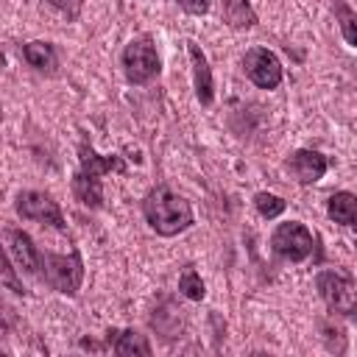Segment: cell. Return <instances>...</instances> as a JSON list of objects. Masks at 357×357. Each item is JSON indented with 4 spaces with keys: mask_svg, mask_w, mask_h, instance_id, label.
I'll list each match as a JSON object with an SVG mask.
<instances>
[{
    "mask_svg": "<svg viewBox=\"0 0 357 357\" xmlns=\"http://www.w3.org/2000/svg\"><path fill=\"white\" fill-rule=\"evenodd\" d=\"M142 212L148 226L162 237H173L192 226L190 204L181 195H176L170 187H153L142 201Z\"/></svg>",
    "mask_w": 357,
    "mask_h": 357,
    "instance_id": "obj_1",
    "label": "cell"
},
{
    "mask_svg": "<svg viewBox=\"0 0 357 357\" xmlns=\"http://www.w3.org/2000/svg\"><path fill=\"white\" fill-rule=\"evenodd\" d=\"M39 276L45 279V284H50L53 290L64 293V296H75L81 282H84V262L78 251L70 254H53V251H42V265H39Z\"/></svg>",
    "mask_w": 357,
    "mask_h": 357,
    "instance_id": "obj_2",
    "label": "cell"
},
{
    "mask_svg": "<svg viewBox=\"0 0 357 357\" xmlns=\"http://www.w3.org/2000/svg\"><path fill=\"white\" fill-rule=\"evenodd\" d=\"M315 287H318L321 298L326 301V307L332 312H340V315H351L354 312L357 290H354V282L346 273H340V271H321L315 276Z\"/></svg>",
    "mask_w": 357,
    "mask_h": 357,
    "instance_id": "obj_3",
    "label": "cell"
},
{
    "mask_svg": "<svg viewBox=\"0 0 357 357\" xmlns=\"http://www.w3.org/2000/svg\"><path fill=\"white\" fill-rule=\"evenodd\" d=\"M123 67L131 84H148L159 73V56H156L153 42L148 36L131 39L123 50Z\"/></svg>",
    "mask_w": 357,
    "mask_h": 357,
    "instance_id": "obj_4",
    "label": "cell"
},
{
    "mask_svg": "<svg viewBox=\"0 0 357 357\" xmlns=\"http://www.w3.org/2000/svg\"><path fill=\"white\" fill-rule=\"evenodd\" d=\"M271 245L279 257L290 259V262H304L310 254H312V231L298 223V220H287V223H279L273 237H271Z\"/></svg>",
    "mask_w": 357,
    "mask_h": 357,
    "instance_id": "obj_5",
    "label": "cell"
},
{
    "mask_svg": "<svg viewBox=\"0 0 357 357\" xmlns=\"http://www.w3.org/2000/svg\"><path fill=\"white\" fill-rule=\"evenodd\" d=\"M17 212L28 220H39V223H50L53 229H64V215L47 192H39V190L20 192L17 195Z\"/></svg>",
    "mask_w": 357,
    "mask_h": 357,
    "instance_id": "obj_6",
    "label": "cell"
},
{
    "mask_svg": "<svg viewBox=\"0 0 357 357\" xmlns=\"http://www.w3.org/2000/svg\"><path fill=\"white\" fill-rule=\"evenodd\" d=\"M243 67L259 89H276L282 81V64L268 47H251L243 59Z\"/></svg>",
    "mask_w": 357,
    "mask_h": 357,
    "instance_id": "obj_7",
    "label": "cell"
},
{
    "mask_svg": "<svg viewBox=\"0 0 357 357\" xmlns=\"http://www.w3.org/2000/svg\"><path fill=\"white\" fill-rule=\"evenodd\" d=\"M6 240H8V251H11V257L17 259V265H20L25 273L39 276L42 251L36 248V243L31 240V234H25L22 229H8V231H6Z\"/></svg>",
    "mask_w": 357,
    "mask_h": 357,
    "instance_id": "obj_8",
    "label": "cell"
},
{
    "mask_svg": "<svg viewBox=\"0 0 357 357\" xmlns=\"http://www.w3.org/2000/svg\"><path fill=\"white\" fill-rule=\"evenodd\" d=\"M326 167H329V162L318 151H296L287 159V170L293 173V178L298 184H315L326 173Z\"/></svg>",
    "mask_w": 357,
    "mask_h": 357,
    "instance_id": "obj_9",
    "label": "cell"
},
{
    "mask_svg": "<svg viewBox=\"0 0 357 357\" xmlns=\"http://www.w3.org/2000/svg\"><path fill=\"white\" fill-rule=\"evenodd\" d=\"M187 50H190V61H192V81H195V98L209 106L212 98H215V84H212V70H209V61L201 50V45L195 42H187Z\"/></svg>",
    "mask_w": 357,
    "mask_h": 357,
    "instance_id": "obj_10",
    "label": "cell"
},
{
    "mask_svg": "<svg viewBox=\"0 0 357 357\" xmlns=\"http://www.w3.org/2000/svg\"><path fill=\"white\" fill-rule=\"evenodd\" d=\"M78 159H81V173L84 176H95V178H100V176H106V173H123L126 170V162L120 159V156H100V153H95V148L92 145H86V142H81V148H78Z\"/></svg>",
    "mask_w": 357,
    "mask_h": 357,
    "instance_id": "obj_11",
    "label": "cell"
},
{
    "mask_svg": "<svg viewBox=\"0 0 357 357\" xmlns=\"http://www.w3.org/2000/svg\"><path fill=\"white\" fill-rule=\"evenodd\" d=\"M106 340L112 343V349L117 354H142V357L151 354L148 337L139 335V332H134V329H123V332L120 329H109V337Z\"/></svg>",
    "mask_w": 357,
    "mask_h": 357,
    "instance_id": "obj_12",
    "label": "cell"
},
{
    "mask_svg": "<svg viewBox=\"0 0 357 357\" xmlns=\"http://www.w3.org/2000/svg\"><path fill=\"white\" fill-rule=\"evenodd\" d=\"M73 195H75L84 206L98 209V206L103 204V184H100V178H95V176H84V173L78 170L75 178H73Z\"/></svg>",
    "mask_w": 357,
    "mask_h": 357,
    "instance_id": "obj_13",
    "label": "cell"
},
{
    "mask_svg": "<svg viewBox=\"0 0 357 357\" xmlns=\"http://www.w3.org/2000/svg\"><path fill=\"white\" fill-rule=\"evenodd\" d=\"M22 53H25V61H28L31 67L42 70V73H53L56 64H59V59H56V47H53L50 42H28Z\"/></svg>",
    "mask_w": 357,
    "mask_h": 357,
    "instance_id": "obj_14",
    "label": "cell"
},
{
    "mask_svg": "<svg viewBox=\"0 0 357 357\" xmlns=\"http://www.w3.org/2000/svg\"><path fill=\"white\" fill-rule=\"evenodd\" d=\"M329 218L340 226H354L357 220V198L351 192H335L329 198Z\"/></svg>",
    "mask_w": 357,
    "mask_h": 357,
    "instance_id": "obj_15",
    "label": "cell"
},
{
    "mask_svg": "<svg viewBox=\"0 0 357 357\" xmlns=\"http://www.w3.org/2000/svg\"><path fill=\"white\" fill-rule=\"evenodd\" d=\"M223 17L231 28H251L257 25V14L248 0H223Z\"/></svg>",
    "mask_w": 357,
    "mask_h": 357,
    "instance_id": "obj_16",
    "label": "cell"
},
{
    "mask_svg": "<svg viewBox=\"0 0 357 357\" xmlns=\"http://www.w3.org/2000/svg\"><path fill=\"white\" fill-rule=\"evenodd\" d=\"M254 206H257V212L262 218H279L287 204H284V198H279L273 192H257L254 195Z\"/></svg>",
    "mask_w": 357,
    "mask_h": 357,
    "instance_id": "obj_17",
    "label": "cell"
},
{
    "mask_svg": "<svg viewBox=\"0 0 357 357\" xmlns=\"http://www.w3.org/2000/svg\"><path fill=\"white\" fill-rule=\"evenodd\" d=\"M0 287H8L14 293H20V296L25 293V287H22V282L17 276V268H11V259L3 251V245H0Z\"/></svg>",
    "mask_w": 357,
    "mask_h": 357,
    "instance_id": "obj_18",
    "label": "cell"
},
{
    "mask_svg": "<svg viewBox=\"0 0 357 357\" xmlns=\"http://www.w3.org/2000/svg\"><path fill=\"white\" fill-rule=\"evenodd\" d=\"M178 290H181V293H184L190 301H201V298H204V293H206V290H204L201 276H198L192 268L181 273V279H178Z\"/></svg>",
    "mask_w": 357,
    "mask_h": 357,
    "instance_id": "obj_19",
    "label": "cell"
},
{
    "mask_svg": "<svg viewBox=\"0 0 357 357\" xmlns=\"http://www.w3.org/2000/svg\"><path fill=\"white\" fill-rule=\"evenodd\" d=\"M335 11H337V20H340V28H343V36H346V42L349 45H357V31H354V11L343 3V0H337L335 3Z\"/></svg>",
    "mask_w": 357,
    "mask_h": 357,
    "instance_id": "obj_20",
    "label": "cell"
},
{
    "mask_svg": "<svg viewBox=\"0 0 357 357\" xmlns=\"http://www.w3.org/2000/svg\"><path fill=\"white\" fill-rule=\"evenodd\" d=\"M11 329H14V310L0 301V340H6L11 335Z\"/></svg>",
    "mask_w": 357,
    "mask_h": 357,
    "instance_id": "obj_21",
    "label": "cell"
},
{
    "mask_svg": "<svg viewBox=\"0 0 357 357\" xmlns=\"http://www.w3.org/2000/svg\"><path fill=\"white\" fill-rule=\"evenodd\" d=\"M178 6H181L187 14H195V17H201V14L209 11V0H178Z\"/></svg>",
    "mask_w": 357,
    "mask_h": 357,
    "instance_id": "obj_22",
    "label": "cell"
},
{
    "mask_svg": "<svg viewBox=\"0 0 357 357\" xmlns=\"http://www.w3.org/2000/svg\"><path fill=\"white\" fill-rule=\"evenodd\" d=\"M50 6H56L59 11H64L67 17H78L81 11V0H47Z\"/></svg>",
    "mask_w": 357,
    "mask_h": 357,
    "instance_id": "obj_23",
    "label": "cell"
}]
</instances>
